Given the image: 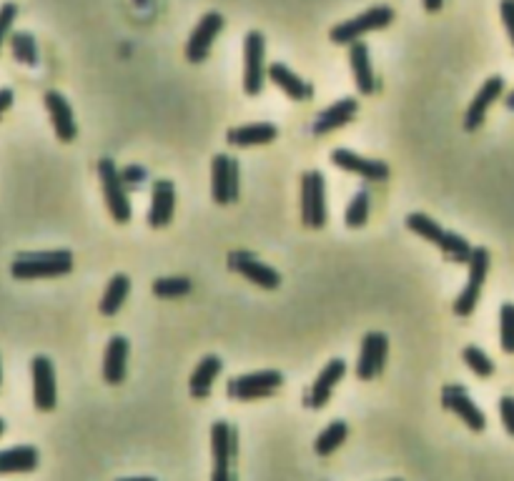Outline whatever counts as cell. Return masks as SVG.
<instances>
[{"label": "cell", "mask_w": 514, "mask_h": 481, "mask_svg": "<svg viewBox=\"0 0 514 481\" xmlns=\"http://www.w3.org/2000/svg\"><path fill=\"white\" fill-rule=\"evenodd\" d=\"M344 374H346V364H344L342 359H332V361L322 369V374L316 376V381H314L309 396H306V404H309L311 409L326 407L336 384L344 379Z\"/></svg>", "instance_id": "obj_19"}, {"label": "cell", "mask_w": 514, "mask_h": 481, "mask_svg": "<svg viewBox=\"0 0 514 481\" xmlns=\"http://www.w3.org/2000/svg\"><path fill=\"white\" fill-rule=\"evenodd\" d=\"M13 106V91L11 88H0V116Z\"/></svg>", "instance_id": "obj_39"}, {"label": "cell", "mask_w": 514, "mask_h": 481, "mask_svg": "<svg viewBox=\"0 0 514 481\" xmlns=\"http://www.w3.org/2000/svg\"><path fill=\"white\" fill-rule=\"evenodd\" d=\"M268 81L274 83L276 88H281L284 93L289 98H294V101H306V98H311V86L306 83V81H301L299 75L291 71L289 65L284 63H271L268 65Z\"/></svg>", "instance_id": "obj_24"}, {"label": "cell", "mask_w": 514, "mask_h": 481, "mask_svg": "<svg viewBox=\"0 0 514 481\" xmlns=\"http://www.w3.org/2000/svg\"><path fill=\"white\" fill-rule=\"evenodd\" d=\"M264 55H267V43L264 35L258 31H251L244 41V91L248 96H258L264 91Z\"/></svg>", "instance_id": "obj_10"}, {"label": "cell", "mask_w": 514, "mask_h": 481, "mask_svg": "<svg viewBox=\"0 0 514 481\" xmlns=\"http://www.w3.org/2000/svg\"><path fill=\"white\" fill-rule=\"evenodd\" d=\"M150 291L161 299H179L191 293V281L186 276H169V278H156L150 284Z\"/></svg>", "instance_id": "obj_31"}, {"label": "cell", "mask_w": 514, "mask_h": 481, "mask_svg": "<svg viewBox=\"0 0 514 481\" xmlns=\"http://www.w3.org/2000/svg\"><path fill=\"white\" fill-rule=\"evenodd\" d=\"M0 384H3V369H0Z\"/></svg>", "instance_id": "obj_45"}, {"label": "cell", "mask_w": 514, "mask_h": 481, "mask_svg": "<svg viewBox=\"0 0 514 481\" xmlns=\"http://www.w3.org/2000/svg\"><path fill=\"white\" fill-rule=\"evenodd\" d=\"M129 291H131V281L126 274H116V276L108 281L106 291H103V299L98 303V309L103 316H116L121 306H123V301L129 299Z\"/></svg>", "instance_id": "obj_28"}, {"label": "cell", "mask_w": 514, "mask_h": 481, "mask_svg": "<svg viewBox=\"0 0 514 481\" xmlns=\"http://www.w3.org/2000/svg\"><path fill=\"white\" fill-rule=\"evenodd\" d=\"M499 417H502L504 428L514 437V399L512 396H502L499 399Z\"/></svg>", "instance_id": "obj_37"}, {"label": "cell", "mask_w": 514, "mask_h": 481, "mask_svg": "<svg viewBox=\"0 0 514 481\" xmlns=\"http://www.w3.org/2000/svg\"><path fill=\"white\" fill-rule=\"evenodd\" d=\"M221 369H224V364H221V359L214 356V353L199 361V366L193 369L191 381H189V389H191L193 399H209L211 386H214V379L221 374Z\"/></svg>", "instance_id": "obj_27"}, {"label": "cell", "mask_w": 514, "mask_h": 481, "mask_svg": "<svg viewBox=\"0 0 514 481\" xmlns=\"http://www.w3.org/2000/svg\"><path fill=\"white\" fill-rule=\"evenodd\" d=\"M15 18H18V5L11 3V0L3 3V5H0V48L8 41V33H11Z\"/></svg>", "instance_id": "obj_35"}, {"label": "cell", "mask_w": 514, "mask_h": 481, "mask_svg": "<svg viewBox=\"0 0 514 481\" xmlns=\"http://www.w3.org/2000/svg\"><path fill=\"white\" fill-rule=\"evenodd\" d=\"M224 31V15L221 13H206L204 18L199 21V25L193 28L191 38L186 43V58L191 63H201L211 53L216 35Z\"/></svg>", "instance_id": "obj_14"}, {"label": "cell", "mask_w": 514, "mask_h": 481, "mask_svg": "<svg viewBox=\"0 0 514 481\" xmlns=\"http://www.w3.org/2000/svg\"><path fill=\"white\" fill-rule=\"evenodd\" d=\"M211 196L221 206L238 198V160L226 153H216L211 160Z\"/></svg>", "instance_id": "obj_9"}, {"label": "cell", "mask_w": 514, "mask_h": 481, "mask_svg": "<svg viewBox=\"0 0 514 481\" xmlns=\"http://www.w3.org/2000/svg\"><path fill=\"white\" fill-rule=\"evenodd\" d=\"M349 61H352V73H354V83L359 88V93H374L376 91V78H374V68H372V61H369V48L362 41H356L349 48Z\"/></svg>", "instance_id": "obj_23"}, {"label": "cell", "mask_w": 514, "mask_h": 481, "mask_svg": "<svg viewBox=\"0 0 514 481\" xmlns=\"http://www.w3.org/2000/svg\"><path fill=\"white\" fill-rule=\"evenodd\" d=\"M386 351H389V339L386 333L372 332L366 333L362 342V351H359V361H356V376L362 381H369L384 371Z\"/></svg>", "instance_id": "obj_15"}, {"label": "cell", "mask_w": 514, "mask_h": 481, "mask_svg": "<svg viewBox=\"0 0 514 481\" xmlns=\"http://www.w3.org/2000/svg\"><path fill=\"white\" fill-rule=\"evenodd\" d=\"M487 271H490V251L482 246L474 248L470 258V278H467V286H464V291H461L457 301H454V313H457V316H471V313H474L477 303H480V296H482Z\"/></svg>", "instance_id": "obj_7"}, {"label": "cell", "mask_w": 514, "mask_h": 481, "mask_svg": "<svg viewBox=\"0 0 514 481\" xmlns=\"http://www.w3.org/2000/svg\"><path fill=\"white\" fill-rule=\"evenodd\" d=\"M276 136H279V129L271 126V123H248V126H238V129L228 130L226 139H228L231 146L247 149V146H264V143H271V140H276Z\"/></svg>", "instance_id": "obj_26"}, {"label": "cell", "mask_w": 514, "mask_h": 481, "mask_svg": "<svg viewBox=\"0 0 514 481\" xmlns=\"http://www.w3.org/2000/svg\"><path fill=\"white\" fill-rule=\"evenodd\" d=\"M499 336L504 351L514 353V303H504L499 311Z\"/></svg>", "instance_id": "obj_34"}, {"label": "cell", "mask_w": 514, "mask_h": 481, "mask_svg": "<svg viewBox=\"0 0 514 481\" xmlns=\"http://www.w3.org/2000/svg\"><path fill=\"white\" fill-rule=\"evenodd\" d=\"M211 454H214L211 481H236L231 474V459L238 454V434L226 421H214L211 427Z\"/></svg>", "instance_id": "obj_5"}, {"label": "cell", "mask_w": 514, "mask_h": 481, "mask_svg": "<svg viewBox=\"0 0 514 481\" xmlns=\"http://www.w3.org/2000/svg\"><path fill=\"white\" fill-rule=\"evenodd\" d=\"M346 434H349L346 421H342V418H339V421H332V424L316 437V441H314V451H316L319 457H332L334 451L339 449L344 441H346Z\"/></svg>", "instance_id": "obj_29"}, {"label": "cell", "mask_w": 514, "mask_h": 481, "mask_svg": "<svg viewBox=\"0 0 514 481\" xmlns=\"http://www.w3.org/2000/svg\"><path fill=\"white\" fill-rule=\"evenodd\" d=\"M146 3H149V0H136V5H146Z\"/></svg>", "instance_id": "obj_44"}, {"label": "cell", "mask_w": 514, "mask_h": 481, "mask_svg": "<svg viewBox=\"0 0 514 481\" xmlns=\"http://www.w3.org/2000/svg\"><path fill=\"white\" fill-rule=\"evenodd\" d=\"M33 374V404L38 411H53L58 401L55 389V371L48 356H35L31 361Z\"/></svg>", "instance_id": "obj_13"}, {"label": "cell", "mask_w": 514, "mask_h": 481, "mask_svg": "<svg viewBox=\"0 0 514 481\" xmlns=\"http://www.w3.org/2000/svg\"><path fill=\"white\" fill-rule=\"evenodd\" d=\"M173 211H176V188L171 181H153L150 188V228H163L171 224Z\"/></svg>", "instance_id": "obj_20"}, {"label": "cell", "mask_w": 514, "mask_h": 481, "mask_svg": "<svg viewBox=\"0 0 514 481\" xmlns=\"http://www.w3.org/2000/svg\"><path fill=\"white\" fill-rule=\"evenodd\" d=\"M332 163L334 166H339V168H344V171L359 173L366 181H386V178H389V166H386L384 160L364 159V156H359V153H354V150H332Z\"/></svg>", "instance_id": "obj_17"}, {"label": "cell", "mask_w": 514, "mask_h": 481, "mask_svg": "<svg viewBox=\"0 0 514 481\" xmlns=\"http://www.w3.org/2000/svg\"><path fill=\"white\" fill-rule=\"evenodd\" d=\"M346 226L349 228H362V226L366 224V218H369V193H366V188H362V191L354 193L352 204H349V208H346Z\"/></svg>", "instance_id": "obj_33"}, {"label": "cell", "mask_w": 514, "mask_h": 481, "mask_svg": "<svg viewBox=\"0 0 514 481\" xmlns=\"http://www.w3.org/2000/svg\"><path fill=\"white\" fill-rule=\"evenodd\" d=\"M356 111H359V101H354V98H342V101L332 103L326 111H322V113L316 116L311 130H314L316 136L332 133V130L346 126V123L356 116Z\"/></svg>", "instance_id": "obj_21"}, {"label": "cell", "mask_w": 514, "mask_h": 481, "mask_svg": "<svg viewBox=\"0 0 514 481\" xmlns=\"http://www.w3.org/2000/svg\"><path fill=\"white\" fill-rule=\"evenodd\" d=\"M301 221L311 228H324L326 224V191L319 171L304 173L301 178Z\"/></svg>", "instance_id": "obj_8"}, {"label": "cell", "mask_w": 514, "mask_h": 481, "mask_svg": "<svg viewBox=\"0 0 514 481\" xmlns=\"http://www.w3.org/2000/svg\"><path fill=\"white\" fill-rule=\"evenodd\" d=\"M499 13H502L504 28L509 33V41H512L514 45V0H502V3H499Z\"/></svg>", "instance_id": "obj_38"}, {"label": "cell", "mask_w": 514, "mask_h": 481, "mask_svg": "<svg viewBox=\"0 0 514 481\" xmlns=\"http://www.w3.org/2000/svg\"><path fill=\"white\" fill-rule=\"evenodd\" d=\"M441 3H444V0H424V8H427L429 13H437L441 8Z\"/></svg>", "instance_id": "obj_40"}, {"label": "cell", "mask_w": 514, "mask_h": 481, "mask_svg": "<svg viewBox=\"0 0 514 481\" xmlns=\"http://www.w3.org/2000/svg\"><path fill=\"white\" fill-rule=\"evenodd\" d=\"M228 268L247 276L251 284H257L261 289H279L281 286V276L279 271H274L271 266H267L264 261H258L254 254L248 251H231L228 254Z\"/></svg>", "instance_id": "obj_12"}, {"label": "cell", "mask_w": 514, "mask_h": 481, "mask_svg": "<svg viewBox=\"0 0 514 481\" xmlns=\"http://www.w3.org/2000/svg\"><path fill=\"white\" fill-rule=\"evenodd\" d=\"M73 271V254L71 251H33L18 254L11 264V276L18 281L33 278H55Z\"/></svg>", "instance_id": "obj_1"}, {"label": "cell", "mask_w": 514, "mask_h": 481, "mask_svg": "<svg viewBox=\"0 0 514 481\" xmlns=\"http://www.w3.org/2000/svg\"><path fill=\"white\" fill-rule=\"evenodd\" d=\"M98 178L103 186V196L111 216L116 218L118 224H129L131 221V204L129 193H126V183L121 178V171L116 168V163L111 159L98 160Z\"/></svg>", "instance_id": "obj_4"}, {"label": "cell", "mask_w": 514, "mask_h": 481, "mask_svg": "<svg viewBox=\"0 0 514 481\" xmlns=\"http://www.w3.org/2000/svg\"><path fill=\"white\" fill-rule=\"evenodd\" d=\"M126 364H129V342L123 336H113L108 342L106 353H103V379H106V384H123Z\"/></svg>", "instance_id": "obj_22"}, {"label": "cell", "mask_w": 514, "mask_h": 481, "mask_svg": "<svg viewBox=\"0 0 514 481\" xmlns=\"http://www.w3.org/2000/svg\"><path fill=\"white\" fill-rule=\"evenodd\" d=\"M461 359H464V364L470 366L471 371L480 376V379H490V376L494 374V361L480 346H467V349L461 351Z\"/></svg>", "instance_id": "obj_32"}, {"label": "cell", "mask_w": 514, "mask_h": 481, "mask_svg": "<svg viewBox=\"0 0 514 481\" xmlns=\"http://www.w3.org/2000/svg\"><path fill=\"white\" fill-rule=\"evenodd\" d=\"M394 21V11L386 8V5H376V8H369L362 15H356L352 21H344L339 25H334L329 38H332L336 45H352L356 43L364 33L372 31H382L389 23Z\"/></svg>", "instance_id": "obj_3"}, {"label": "cell", "mask_w": 514, "mask_h": 481, "mask_svg": "<svg viewBox=\"0 0 514 481\" xmlns=\"http://www.w3.org/2000/svg\"><path fill=\"white\" fill-rule=\"evenodd\" d=\"M281 384H284V374L267 369V371H254L247 376H234L226 384V394L236 401H251V399H264L279 391Z\"/></svg>", "instance_id": "obj_6"}, {"label": "cell", "mask_w": 514, "mask_h": 481, "mask_svg": "<svg viewBox=\"0 0 514 481\" xmlns=\"http://www.w3.org/2000/svg\"><path fill=\"white\" fill-rule=\"evenodd\" d=\"M3 431H5V421L0 418V437H3Z\"/></svg>", "instance_id": "obj_43"}, {"label": "cell", "mask_w": 514, "mask_h": 481, "mask_svg": "<svg viewBox=\"0 0 514 481\" xmlns=\"http://www.w3.org/2000/svg\"><path fill=\"white\" fill-rule=\"evenodd\" d=\"M11 51L18 63L38 65V45H35V38H33L31 33H11Z\"/></svg>", "instance_id": "obj_30"}, {"label": "cell", "mask_w": 514, "mask_h": 481, "mask_svg": "<svg viewBox=\"0 0 514 481\" xmlns=\"http://www.w3.org/2000/svg\"><path fill=\"white\" fill-rule=\"evenodd\" d=\"M504 103H507V108H509V111H514V91L509 93V96H507V101H504Z\"/></svg>", "instance_id": "obj_41"}, {"label": "cell", "mask_w": 514, "mask_h": 481, "mask_svg": "<svg viewBox=\"0 0 514 481\" xmlns=\"http://www.w3.org/2000/svg\"><path fill=\"white\" fill-rule=\"evenodd\" d=\"M41 454L35 447H13L0 451V476L5 474H28L38 469Z\"/></svg>", "instance_id": "obj_25"}, {"label": "cell", "mask_w": 514, "mask_h": 481, "mask_svg": "<svg viewBox=\"0 0 514 481\" xmlns=\"http://www.w3.org/2000/svg\"><path fill=\"white\" fill-rule=\"evenodd\" d=\"M121 178L126 183V188H139L141 183L146 181V168L143 166H126L121 171Z\"/></svg>", "instance_id": "obj_36"}, {"label": "cell", "mask_w": 514, "mask_h": 481, "mask_svg": "<svg viewBox=\"0 0 514 481\" xmlns=\"http://www.w3.org/2000/svg\"><path fill=\"white\" fill-rule=\"evenodd\" d=\"M121 481H156V479H150V476H133V479H121Z\"/></svg>", "instance_id": "obj_42"}, {"label": "cell", "mask_w": 514, "mask_h": 481, "mask_svg": "<svg viewBox=\"0 0 514 481\" xmlns=\"http://www.w3.org/2000/svg\"><path fill=\"white\" fill-rule=\"evenodd\" d=\"M392 481H402V479H392Z\"/></svg>", "instance_id": "obj_46"}, {"label": "cell", "mask_w": 514, "mask_h": 481, "mask_svg": "<svg viewBox=\"0 0 514 481\" xmlns=\"http://www.w3.org/2000/svg\"><path fill=\"white\" fill-rule=\"evenodd\" d=\"M407 226L409 231H414L422 238H427L429 244L441 248V254L454 261V264H470L471 251L474 248L461 238L460 234H451V231H444L434 218H429L427 214H409L407 216Z\"/></svg>", "instance_id": "obj_2"}, {"label": "cell", "mask_w": 514, "mask_h": 481, "mask_svg": "<svg viewBox=\"0 0 514 481\" xmlns=\"http://www.w3.org/2000/svg\"><path fill=\"white\" fill-rule=\"evenodd\" d=\"M44 101H45V108H48V113H51V120H53V129L58 140L71 143V140L78 136V126H75L73 108H71V103H68L63 93H58V91H48Z\"/></svg>", "instance_id": "obj_18"}, {"label": "cell", "mask_w": 514, "mask_h": 481, "mask_svg": "<svg viewBox=\"0 0 514 481\" xmlns=\"http://www.w3.org/2000/svg\"><path fill=\"white\" fill-rule=\"evenodd\" d=\"M441 407L447 409V411H451V414H457L471 431H484V427H487L484 411L471 401V396L467 394L464 386L460 384L444 386V389H441Z\"/></svg>", "instance_id": "obj_11"}, {"label": "cell", "mask_w": 514, "mask_h": 481, "mask_svg": "<svg viewBox=\"0 0 514 481\" xmlns=\"http://www.w3.org/2000/svg\"><path fill=\"white\" fill-rule=\"evenodd\" d=\"M504 93V78L502 75H492L484 81V86L477 91V96L471 98L470 108L464 113V129L467 130H477L484 123V116L492 106L494 101H499V96Z\"/></svg>", "instance_id": "obj_16"}]
</instances>
